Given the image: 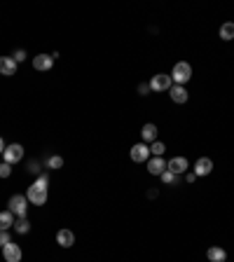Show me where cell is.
<instances>
[{
  "mask_svg": "<svg viewBox=\"0 0 234 262\" xmlns=\"http://www.w3.org/2000/svg\"><path fill=\"white\" fill-rule=\"evenodd\" d=\"M47 176H38V180L33 183L31 187H28V192H26V199L31 201V204H35V206H42L47 201Z\"/></svg>",
  "mask_w": 234,
  "mask_h": 262,
  "instance_id": "obj_1",
  "label": "cell"
},
{
  "mask_svg": "<svg viewBox=\"0 0 234 262\" xmlns=\"http://www.w3.org/2000/svg\"><path fill=\"white\" fill-rule=\"evenodd\" d=\"M171 80L176 82V85H185V82H190L192 80V66L187 61H178L176 66H173V73H171Z\"/></svg>",
  "mask_w": 234,
  "mask_h": 262,
  "instance_id": "obj_2",
  "label": "cell"
},
{
  "mask_svg": "<svg viewBox=\"0 0 234 262\" xmlns=\"http://www.w3.org/2000/svg\"><path fill=\"white\" fill-rule=\"evenodd\" d=\"M9 211L14 213L16 218H26V211H28V199L23 197V194H12L7 201Z\"/></svg>",
  "mask_w": 234,
  "mask_h": 262,
  "instance_id": "obj_3",
  "label": "cell"
},
{
  "mask_svg": "<svg viewBox=\"0 0 234 262\" xmlns=\"http://www.w3.org/2000/svg\"><path fill=\"white\" fill-rule=\"evenodd\" d=\"M173 87V80L171 75H166V73H157L152 80H150V89L152 92H169Z\"/></svg>",
  "mask_w": 234,
  "mask_h": 262,
  "instance_id": "obj_4",
  "label": "cell"
},
{
  "mask_svg": "<svg viewBox=\"0 0 234 262\" xmlns=\"http://www.w3.org/2000/svg\"><path fill=\"white\" fill-rule=\"evenodd\" d=\"M5 162L7 164H16V162H21L23 159V147L19 145V143H12V145L5 147Z\"/></svg>",
  "mask_w": 234,
  "mask_h": 262,
  "instance_id": "obj_5",
  "label": "cell"
},
{
  "mask_svg": "<svg viewBox=\"0 0 234 262\" xmlns=\"http://www.w3.org/2000/svg\"><path fill=\"white\" fill-rule=\"evenodd\" d=\"M187 169H190V164H187L185 157H173V159L166 162V171H171V173H176V176L185 173Z\"/></svg>",
  "mask_w": 234,
  "mask_h": 262,
  "instance_id": "obj_6",
  "label": "cell"
},
{
  "mask_svg": "<svg viewBox=\"0 0 234 262\" xmlns=\"http://www.w3.org/2000/svg\"><path fill=\"white\" fill-rule=\"evenodd\" d=\"M129 154H131V159L136 164H138V162H148V159H150V147L145 145V143H136Z\"/></svg>",
  "mask_w": 234,
  "mask_h": 262,
  "instance_id": "obj_7",
  "label": "cell"
},
{
  "mask_svg": "<svg viewBox=\"0 0 234 262\" xmlns=\"http://www.w3.org/2000/svg\"><path fill=\"white\" fill-rule=\"evenodd\" d=\"M16 66H19V63H16L12 56H0V75H5V77L16 75Z\"/></svg>",
  "mask_w": 234,
  "mask_h": 262,
  "instance_id": "obj_8",
  "label": "cell"
},
{
  "mask_svg": "<svg viewBox=\"0 0 234 262\" xmlns=\"http://www.w3.org/2000/svg\"><path fill=\"white\" fill-rule=\"evenodd\" d=\"M2 258H5V262H21V246L19 244H7L2 248Z\"/></svg>",
  "mask_w": 234,
  "mask_h": 262,
  "instance_id": "obj_9",
  "label": "cell"
},
{
  "mask_svg": "<svg viewBox=\"0 0 234 262\" xmlns=\"http://www.w3.org/2000/svg\"><path fill=\"white\" fill-rule=\"evenodd\" d=\"M211 171H213V162H211V157H199V159L195 162L197 178H199V176H209Z\"/></svg>",
  "mask_w": 234,
  "mask_h": 262,
  "instance_id": "obj_10",
  "label": "cell"
},
{
  "mask_svg": "<svg viewBox=\"0 0 234 262\" xmlns=\"http://www.w3.org/2000/svg\"><path fill=\"white\" fill-rule=\"evenodd\" d=\"M56 244L61 248H70L73 244H75V234L70 230H59L56 232Z\"/></svg>",
  "mask_w": 234,
  "mask_h": 262,
  "instance_id": "obj_11",
  "label": "cell"
},
{
  "mask_svg": "<svg viewBox=\"0 0 234 262\" xmlns=\"http://www.w3.org/2000/svg\"><path fill=\"white\" fill-rule=\"evenodd\" d=\"M52 66H54L52 54H38L35 59H33V68H35V70H49Z\"/></svg>",
  "mask_w": 234,
  "mask_h": 262,
  "instance_id": "obj_12",
  "label": "cell"
},
{
  "mask_svg": "<svg viewBox=\"0 0 234 262\" xmlns=\"http://www.w3.org/2000/svg\"><path fill=\"white\" fill-rule=\"evenodd\" d=\"M164 171H166V162H164L162 157H152V159H148V173H152V176H162Z\"/></svg>",
  "mask_w": 234,
  "mask_h": 262,
  "instance_id": "obj_13",
  "label": "cell"
},
{
  "mask_svg": "<svg viewBox=\"0 0 234 262\" xmlns=\"http://www.w3.org/2000/svg\"><path fill=\"white\" fill-rule=\"evenodd\" d=\"M169 92H171V101H173V103H187V99H190L187 89H185V87H180V85H173Z\"/></svg>",
  "mask_w": 234,
  "mask_h": 262,
  "instance_id": "obj_14",
  "label": "cell"
},
{
  "mask_svg": "<svg viewBox=\"0 0 234 262\" xmlns=\"http://www.w3.org/2000/svg\"><path fill=\"white\" fill-rule=\"evenodd\" d=\"M206 258H209L211 262H225L227 260V251L220 246H211L209 251H206Z\"/></svg>",
  "mask_w": 234,
  "mask_h": 262,
  "instance_id": "obj_15",
  "label": "cell"
},
{
  "mask_svg": "<svg viewBox=\"0 0 234 262\" xmlns=\"http://www.w3.org/2000/svg\"><path fill=\"white\" fill-rule=\"evenodd\" d=\"M9 227H14V213L12 211H0V232H9Z\"/></svg>",
  "mask_w": 234,
  "mask_h": 262,
  "instance_id": "obj_16",
  "label": "cell"
},
{
  "mask_svg": "<svg viewBox=\"0 0 234 262\" xmlns=\"http://www.w3.org/2000/svg\"><path fill=\"white\" fill-rule=\"evenodd\" d=\"M140 136H143L145 143H155V140H157V127H155V124H143Z\"/></svg>",
  "mask_w": 234,
  "mask_h": 262,
  "instance_id": "obj_17",
  "label": "cell"
},
{
  "mask_svg": "<svg viewBox=\"0 0 234 262\" xmlns=\"http://www.w3.org/2000/svg\"><path fill=\"white\" fill-rule=\"evenodd\" d=\"M14 232H16V234H28V232H31V223H28V218H16V220H14Z\"/></svg>",
  "mask_w": 234,
  "mask_h": 262,
  "instance_id": "obj_18",
  "label": "cell"
},
{
  "mask_svg": "<svg viewBox=\"0 0 234 262\" xmlns=\"http://www.w3.org/2000/svg\"><path fill=\"white\" fill-rule=\"evenodd\" d=\"M220 38L227 40V42H230V40H234V23L232 21H227V23H223V26H220Z\"/></svg>",
  "mask_w": 234,
  "mask_h": 262,
  "instance_id": "obj_19",
  "label": "cell"
},
{
  "mask_svg": "<svg viewBox=\"0 0 234 262\" xmlns=\"http://www.w3.org/2000/svg\"><path fill=\"white\" fill-rule=\"evenodd\" d=\"M45 164H47V169H61V166H63V157H61V154H49Z\"/></svg>",
  "mask_w": 234,
  "mask_h": 262,
  "instance_id": "obj_20",
  "label": "cell"
},
{
  "mask_svg": "<svg viewBox=\"0 0 234 262\" xmlns=\"http://www.w3.org/2000/svg\"><path fill=\"white\" fill-rule=\"evenodd\" d=\"M166 152V145H164L162 140H155V143H150V154L152 157H162Z\"/></svg>",
  "mask_w": 234,
  "mask_h": 262,
  "instance_id": "obj_21",
  "label": "cell"
},
{
  "mask_svg": "<svg viewBox=\"0 0 234 262\" xmlns=\"http://www.w3.org/2000/svg\"><path fill=\"white\" fill-rule=\"evenodd\" d=\"M159 178H162V183H166V185H171V183L176 185V183H178V176H176V173H171V171H164Z\"/></svg>",
  "mask_w": 234,
  "mask_h": 262,
  "instance_id": "obj_22",
  "label": "cell"
},
{
  "mask_svg": "<svg viewBox=\"0 0 234 262\" xmlns=\"http://www.w3.org/2000/svg\"><path fill=\"white\" fill-rule=\"evenodd\" d=\"M9 176H12V164L2 162L0 164V178H9Z\"/></svg>",
  "mask_w": 234,
  "mask_h": 262,
  "instance_id": "obj_23",
  "label": "cell"
},
{
  "mask_svg": "<svg viewBox=\"0 0 234 262\" xmlns=\"http://www.w3.org/2000/svg\"><path fill=\"white\" fill-rule=\"evenodd\" d=\"M7 244H12L9 241V232H0V248H5Z\"/></svg>",
  "mask_w": 234,
  "mask_h": 262,
  "instance_id": "obj_24",
  "label": "cell"
},
{
  "mask_svg": "<svg viewBox=\"0 0 234 262\" xmlns=\"http://www.w3.org/2000/svg\"><path fill=\"white\" fill-rule=\"evenodd\" d=\"M12 59H14L16 63H21L23 59H26V49H16L14 54H12Z\"/></svg>",
  "mask_w": 234,
  "mask_h": 262,
  "instance_id": "obj_25",
  "label": "cell"
},
{
  "mask_svg": "<svg viewBox=\"0 0 234 262\" xmlns=\"http://www.w3.org/2000/svg\"><path fill=\"white\" fill-rule=\"evenodd\" d=\"M138 92H140V96H148L150 85H138Z\"/></svg>",
  "mask_w": 234,
  "mask_h": 262,
  "instance_id": "obj_26",
  "label": "cell"
},
{
  "mask_svg": "<svg viewBox=\"0 0 234 262\" xmlns=\"http://www.w3.org/2000/svg\"><path fill=\"white\" fill-rule=\"evenodd\" d=\"M185 178H187V183H195V180H197V173H195V171H190Z\"/></svg>",
  "mask_w": 234,
  "mask_h": 262,
  "instance_id": "obj_27",
  "label": "cell"
},
{
  "mask_svg": "<svg viewBox=\"0 0 234 262\" xmlns=\"http://www.w3.org/2000/svg\"><path fill=\"white\" fill-rule=\"evenodd\" d=\"M31 171H33V173H38V171H40L38 169V162H31Z\"/></svg>",
  "mask_w": 234,
  "mask_h": 262,
  "instance_id": "obj_28",
  "label": "cell"
},
{
  "mask_svg": "<svg viewBox=\"0 0 234 262\" xmlns=\"http://www.w3.org/2000/svg\"><path fill=\"white\" fill-rule=\"evenodd\" d=\"M5 147H7V145H5V140H2V138H0V154H2V152H5Z\"/></svg>",
  "mask_w": 234,
  "mask_h": 262,
  "instance_id": "obj_29",
  "label": "cell"
},
{
  "mask_svg": "<svg viewBox=\"0 0 234 262\" xmlns=\"http://www.w3.org/2000/svg\"><path fill=\"white\" fill-rule=\"evenodd\" d=\"M0 164H2V162H0Z\"/></svg>",
  "mask_w": 234,
  "mask_h": 262,
  "instance_id": "obj_30",
  "label": "cell"
},
{
  "mask_svg": "<svg viewBox=\"0 0 234 262\" xmlns=\"http://www.w3.org/2000/svg\"><path fill=\"white\" fill-rule=\"evenodd\" d=\"M225 262H227V260H225Z\"/></svg>",
  "mask_w": 234,
  "mask_h": 262,
  "instance_id": "obj_31",
  "label": "cell"
}]
</instances>
